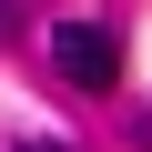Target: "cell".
I'll use <instances>...</instances> for the list:
<instances>
[{
  "instance_id": "6da1fadb",
  "label": "cell",
  "mask_w": 152,
  "mask_h": 152,
  "mask_svg": "<svg viewBox=\"0 0 152 152\" xmlns=\"http://www.w3.org/2000/svg\"><path fill=\"white\" fill-rule=\"evenodd\" d=\"M51 71L71 91H112L122 81V31L112 20H51Z\"/></svg>"
},
{
  "instance_id": "7a4b0ae2",
  "label": "cell",
  "mask_w": 152,
  "mask_h": 152,
  "mask_svg": "<svg viewBox=\"0 0 152 152\" xmlns=\"http://www.w3.org/2000/svg\"><path fill=\"white\" fill-rule=\"evenodd\" d=\"M20 152H71V142H41V132H31V142H20Z\"/></svg>"
}]
</instances>
